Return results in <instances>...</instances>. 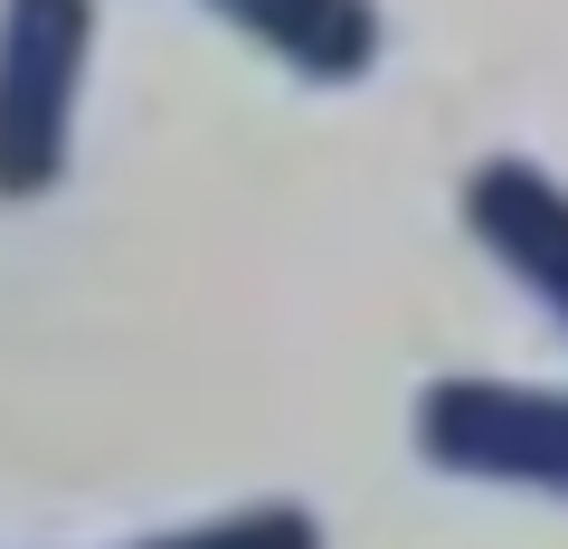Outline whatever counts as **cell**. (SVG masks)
I'll return each instance as SVG.
<instances>
[{"instance_id":"obj_4","label":"cell","mask_w":568,"mask_h":549,"mask_svg":"<svg viewBox=\"0 0 568 549\" xmlns=\"http://www.w3.org/2000/svg\"><path fill=\"white\" fill-rule=\"evenodd\" d=\"M209 10L313 85H351L379 58V10L369 0H209Z\"/></svg>"},{"instance_id":"obj_3","label":"cell","mask_w":568,"mask_h":549,"mask_svg":"<svg viewBox=\"0 0 568 549\" xmlns=\"http://www.w3.org/2000/svg\"><path fill=\"white\" fill-rule=\"evenodd\" d=\"M465 227L521 275L530 304H549L568 323V181L559 171L521 162V152H493L465 181Z\"/></svg>"},{"instance_id":"obj_1","label":"cell","mask_w":568,"mask_h":549,"mask_svg":"<svg viewBox=\"0 0 568 549\" xmlns=\"http://www.w3.org/2000/svg\"><path fill=\"white\" fill-rule=\"evenodd\" d=\"M95 0H0V200H39L67 171Z\"/></svg>"},{"instance_id":"obj_5","label":"cell","mask_w":568,"mask_h":549,"mask_svg":"<svg viewBox=\"0 0 568 549\" xmlns=\"http://www.w3.org/2000/svg\"><path fill=\"white\" fill-rule=\"evenodd\" d=\"M133 549H323V530H313V511H294V502H256V511L190 521V530H162V540H133Z\"/></svg>"},{"instance_id":"obj_2","label":"cell","mask_w":568,"mask_h":549,"mask_svg":"<svg viewBox=\"0 0 568 549\" xmlns=\"http://www.w3.org/2000/svg\"><path fill=\"white\" fill-rule=\"evenodd\" d=\"M417 455L465 484L568 492V388L521 379H436L417 398Z\"/></svg>"}]
</instances>
